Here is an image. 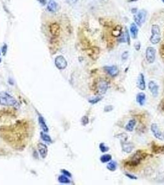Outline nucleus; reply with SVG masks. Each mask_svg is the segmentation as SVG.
I'll use <instances>...</instances> for the list:
<instances>
[{"label": "nucleus", "mask_w": 164, "mask_h": 185, "mask_svg": "<svg viewBox=\"0 0 164 185\" xmlns=\"http://www.w3.org/2000/svg\"><path fill=\"white\" fill-rule=\"evenodd\" d=\"M146 100V95L143 92H139L137 96V101L140 106H143Z\"/></svg>", "instance_id": "a211bd4d"}, {"label": "nucleus", "mask_w": 164, "mask_h": 185, "mask_svg": "<svg viewBox=\"0 0 164 185\" xmlns=\"http://www.w3.org/2000/svg\"><path fill=\"white\" fill-rule=\"evenodd\" d=\"M55 66L59 70H64L67 66V62L66 59L62 56H58L56 58L54 61Z\"/></svg>", "instance_id": "39448f33"}, {"label": "nucleus", "mask_w": 164, "mask_h": 185, "mask_svg": "<svg viewBox=\"0 0 164 185\" xmlns=\"http://www.w3.org/2000/svg\"><path fill=\"white\" fill-rule=\"evenodd\" d=\"M38 149L42 158L45 159L48 154V147L46 145L43 143H39L38 145Z\"/></svg>", "instance_id": "ddd939ff"}, {"label": "nucleus", "mask_w": 164, "mask_h": 185, "mask_svg": "<svg viewBox=\"0 0 164 185\" xmlns=\"http://www.w3.org/2000/svg\"><path fill=\"white\" fill-rule=\"evenodd\" d=\"M121 148H122V151L126 153H130L134 149V145L133 143L126 142V141H121Z\"/></svg>", "instance_id": "9d476101"}, {"label": "nucleus", "mask_w": 164, "mask_h": 185, "mask_svg": "<svg viewBox=\"0 0 164 185\" xmlns=\"http://www.w3.org/2000/svg\"><path fill=\"white\" fill-rule=\"evenodd\" d=\"M99 149L101 150V151L102 152L104 153V152H106L109 151V147L106 146L104 145V143H100V145H99Z\"/></svg>", "instance_id": "393cba45"}, {"label": "nucleus", "mask_w": 164, "mask_h": 185, "mask_svg": "<svg viewBox=\"0 0 164 185\" xmlns=\"http://www.w3.org/2000/svg\"><path fill=\"white\" fill-rule=\"evenodd\" d=\"M121 35V28L120 29H117V27L115 30H114V32H113V35L116 36V37H118L120 35Z\"/></svg>", "instance_id": "2f4dec72"}, {"label": "nucleus", "mask_w": 164, "mask_h": 185, "mask_svg": "<svg viewBox=\"0 0 164 185\" xmlns=\"http://www.w3.org/2000/svg\"><path fill=\"white\" fill-rule=\"evenodd\" d=\"M0 104L4 106H12V107H17L19 106L17 100L8 92L4 91L0 92Z\"/></svg>", "instance_id": "f257e3e1"}, {"label": "nucleus", "mask_w": 164, "mask_h": 185, "mask_svg": "<svg viewBox=\"0 0 164 185\" xmlns=\"http://www.w3.org/2000/svg\"><path fill=\"white\" fill-rule=\"evenodd\" d=\"M81 122H82V123L83 125H87L89 123V119H88V116H86V115L83 116L82 118Z\"/></svg>", "instance_id": "c85d7f7f"}, {"label": "nucleus", "mask_w": 164, "mask_h": 185, "mask_svg": "<svg viewBox=\"0 0 164 185\" xmlns=\"http://www.w3.org/2000/svg\"><path fill=\"white\" fill-rule=\"evenodd\" d=\"M151 129L154 136L161 141H164V135L161 131V130L159 129L158 125L156 123H152L151 125Z\"/></svg>", "instance_id": "6e6552de"}, {"label": "nucleus", "mask_w": 164, "mask_h": 185, "mask_svg": "<svg viewBox=\"0 0 164 185\" xmlns=\"http://www.w3.org/2000/svg\"><path fill=\"white\" fill-rule=\"evenodd\" d=\"M137 86L141 90H144L146 89V82L144 80V76L143 73H140L137 80Z\"/></svg>", "instance_id": "f8f14e48"}, {"label": "nucleus", "mask_w": 164, "mask_h": 185, "mask_svg": "<svg viewBox=\"0 0 164 185\" xmlns=\"http://www.w3.org/2000/svg\"><path fill=\"white\" fill-rule=\"evenodd\" d=\"M151 148L155 154H164V145H158L156 143H152Z\"/></svg>", "instance_id": "4468645a"}, {"label": "nucleus", "mask_w": 164, "mask_h": 185, "mask_svg": "<svg viewBox=\"0 0 164 185\" xmlns=\"http://www.w3.org/2000/svg\"><path fill=\"white\" fill-rule=\"evenodd\" d=\"M112 160V156L110 154H104L100 157V160L102 163L109 162Z\"/></svg>", "instance_id": "4be33fe9"}, {"label": "nucleus", "mask_w": 164, "mask_h": 185, "mask_svg": "<svg viewBox=\"0 0 164 185\" xmlns=\"http://www.w3.org/2000/svg\"><path fill=\"white\" fill-rule=\"evenodd\" d=\"M130 31L132 38L133 39L137 38L138 34V28L137 27V25L135 23H132V24L130 25Z\"/></svg>", "instance_id": "2eb2a0df"}, {"label": "nucleus", "mask_w": 164, "mask_h": 185, "mask_svg": "<svg viewBox=\"0 0 164 185\" xmlns=\"http://www.w3.org/2000/svg\"><path fill=\"white\" fill-rule=\"evenodd\" d=\"M156 51L153 47H148L146 51V58L149 64H152L156 59Z\"/></svg>", "instance_id": "423d86ee"}, {"label": "nucleus", "mask_w": 164, "mask_h": 185, "mask_svg": "<svg viewBox=\"0 0 164 185\" xmlns=\"http://www.w3.org/2000/svg\"><path fill=\"white\" fill-rule=\"evenodd\" d=\"M38 1L40 3H41L42 4H45L46 0H38Z\"/></svg>", "instance_id": "ea45409f"}, {"label": "nucleus", "mask_w": 164, "mask_h": 185, "mask_svg": "<svg viewBox=\"0 0 164 185\" xmlns=\"http://www.w3.org/2000/svg\"><path fill=\"white\" fill-rule=\"evenodd\" d=\"M62 172L63 173V174L64 175L67 176V177H72L71 173H70L69 172H68V171L66 170H62Z\"/></svg>", "instance_id": "f704fd0d"}, {"label": "nucleus", "mask_w": 164, "mask_h": 185, "mask_svg": "<svg viewBox=\"0 0 164 185\" xmlns=\"http://www.w3.org/2000/svg\"><path fill=\"white\" fill-rule=\"evenodd\" d=\"M160 108L163 111V112H164V99H163L161 102Z\"/></svg>", "instance_id": "4c0bfd02"}, {"label": "nucleus", "mask_w": 164, "mask_h": 185, "mask_svg": "<svg viewBox=\"0 0 164 185\" xmlns=\"http://www.w3.org/2000/svg\"><path fill=\"white\" fill-rule=\"evenodd\" d=\"M117 167V162L115 161H110L109 162L108 164L107 165V169L110 172H114L116 170Z\"/></svg>", "instance_id": "412c9836"}, {"label": "nucleus", "mask_w": 164, "mask_h": 185, "mask_svg": "<svg viewBox=\"0 0 164 185\" xmlns=\"http://www.w3.org/2000/svg\"><path fill=\"white\" fill-rule=\"evenodd\" d=\"M146 16L147 11L144 10V9H141V10H140L137 13L134 14L133 18L135 22V24L139 27H141L145 21H146Z\"/></svg>", "instance_id": "20e7f679"}, {"label": "nucleus", "mask_w": 164, "mask_h": 185, "mask_svg": "<svg viewBox=\"0 0 164 185\" xmlns=\"http://www.w3.org/2000/svg\"><path fill=\"white\" fill-rule=\"evenodd\" d=\"M58 181L59 183L62 184H69L70 183V180L68 178V177L64 175H60L58 178Z\"/></svg>", "instance_id": "5701e85b"}, {"label": "nucleus", "mask_w": 164, "mask_h": 185, "mask_svg": "<svg viewBox=\"0 0 164 185\" xmlns=\"http://www.w3.org/2000/svg\"><path fill=\"white\" fill-rule=\"evenodd\" d=\"M109 88V84L107 81L101 80L97 83L96 90L101 95H104L107 92Z\"/></svg>", "instance_id": "0eeeda50"}, {"label": "nucleus", "mask_w": 164, "mask_h": 185, "mask_svg": "<svg viewBox=\"0 0 164 185\" xmlns=\"http://www.w3.org/2000/svg\"><path fill=\"white\" fill-rule=\"evenodd\" d=\"M152 35L150 38V41L153 45H156L160 42L161 37V30L160 27L157 24L153 25L151 29Z\"/></svg>", "instance_id": "7ed1b4c3"}, {"label": "nucleus", "mask_w": 164, "mask_h": 185, "mask_svg": "<svg viewBox=\"0 0 164 185\" xmlns=\"http://www.w3.org/2000/svg\"><path fill=\"white\" fill-rule=\"evenodd\" d=\"M136 125V120L134 119L130 120L127 123V125L125 126V130L128 132H132L134 130V127Z\"/></svg>", "instance_id": "6ab92c4d"}, {"label": "nucleus", "mask_w": 164, "mask_h": 185, "mask_svg": "<svg viewBox=\"0 0 164 185\" xmlns=\"http://www.w3.org/2000/svg\"><path fill=\"white\" fill-rule=\"evenodd\" d=\"M148 86L150 91L151 92L152 95L156 98L159 95V86L156 84V83L151 81L149 83Z\"/></svg>", "instance_id": "9b49d317"}, {"label": "nucleus", "mask_w": 164, "mask_h": 185, "mask_svg": "<svg viewBox=\"0 0 164 185\" xmlns=\"http://www.w3.org/2000/svg\"><path fill=\"white\" fill-rule=\"evenodd\" d=\"M125 35L126 36V42L128 43V45H130V34H129V32H128V29H126V31L125 32Z\"/></svg>", "instance_id": "c756f323"}, {"label": "nucleus", "mask_w": 164, "mask_h": 185, "mask_svg": "<svg viewBox=\"0 0 164 185\" xmlns=\"http://www.w3.org/2000/svg\"><path fill=\"white\" fill-rule=\"evenodd\" d=\"M161 1H162V2L163 3H164V0H161Z\"/></svg>", "instance_id": "c03bdc74"}, {"label": "nucleus", "mask_w": 164, "mask_h": 185, "mask_svg": "<svg viewBox=\"0 0 164 185\" xmlns=\"http://www.w3.org/2000/svg\"><path fill=\"white\" fill-rule=\"evenodd\" d=\"M132 12L133 13V14H136L137 13V8H133V9H132Z\"/></svg>", "instance_id": "a19ab883"}, {"label": "nucleus", "mask_w": 164, "mask_h": 185, "mask_svg": "<svg viewBox=\"0 0 164 185\" xmlns=\"http://www.w3.org/2000/svg\"><path fill=\"white\" fill-rule=\"evenodd\" d=\"M0 55H1V53H0Z\"/></svg>", "instance_id": "a18cd8bd"}, {"label": "nucleus", "mask_w": 164, "mask_h": 185, "mask_svg": "<svg viewBox=\"0 0 164 185\" xmlns=\"http://www.w3.org/2000/svg\"><path fill=\"white\" fill-rule=\"evenodd\" d=\"M114 109V107L112 105H107L104 108V112H109Z\"/></svg>", "instance_id": "7c9ffc66"}, {"label": "nucleus", "mask_w": 164, "mask_h": 185, "mask_svg": "<svg viewBox=\"0 0 164 185\" xmlns=\"http://www.w3.org/2000/svg\"><path fill=\"white\" fill-rule=\"evenodd\" d=\"M78 1V0H66V3L70 5H73Z\"/></svg>", "instance_id": "c9c22d12"}, {"label": "nucleus", "mask_w": 164, "mask_h": 185, "mask_svg": "<svg viewBox=\"0 0 164 185\" xmlns=\"http://www.w3.org/2000/svg\"><path fill=\"white\" fill-rule=\"evenodd\" d=\"M102 99V96H97V97H96V98H95L90 99L88 101H89V103L92 104H95L97 103L98 102H99Z\"/></svg>", "instance_id": "a878e982"}, {"label": "nucleus", "mask_w": 164, "mask_h": 185, "mask_svg": "<svg viewBox=\"0 0 164 185\" xmlns=\"http://www.w3.org/2000/svg\"><path fill=\"white\" fill-rule=\"evenodd\" d=\"M7 49H8V46H7L6 44H4V46H3V48H2V52H3V54L4 56L6 54V53L7 52Z\"/></svg>", "instance_id": "e433bc0d"}, {"label": "nucleus", "mask_w": 164, "mask_h": 185, "mask_svg": "<svg viewBox=\"0 0 164 185\" xmlns=\"http://www.w3.org/2000/svg\"><path fill=\"white\" fill-rule=\"evenodd\" d=\"M125 175H126V177H127L128 178H129L130 179H132V180H137V179H138V178H137V177H136V176L130 174V173H126Z\"/></svg>", "instance_id": "72a5a7b5"}, {"label": "nucleus", "mask_w": 164, "mask_h": 185, "mask_svg": "<svg viewBox=\"0 0 164 185\" xmlns=\"http://www.w3.org/2000/svg\"><path fill=\"white\" fill-rule=\"evenodd\" d=\"M119 37V38L118 39L119 42H120V43H125V42H126V36H125V34H121V35Z\"/></svg>", "instance_id": "bb28decb"}, {"label": "nucleus", "mask_w": 164, "mask_h": 185, "mask_svg": "<svg viewBox=\"0 0 164 185\" xmlns=\"http://www.w3.org/2000/svg\"><path fill=\"white\" fill-rule=\"evenodd\" d=\"M40 136H41V138L42 139V140L45 141L49 142V143H51V141H52L51 137L48 135H47V134H46L43 132H41Z\"/></svg>", "instance_id": "b1692460"}, {"label": "nucleus", "mask_w": 164, "mask_h": 185, "mask_svg": "<svg viewBox=\"0 0 164 185\" xmlns=\"http://www.w3.org/2000/svg\"><path fill=\"white\" fill-rule=\"evenodd\" d=\"M48 11L50 12H56L58 9V4L54 1V0H50L48 4V6H47Z\"/></svg>", "instance_id": "dca6fc26"}, {"label": "nucleus", "mask_w": 164, "mask_h": 185, "mask_svg": "<svg viewBox=\"0 0 164 185\" xmlns=\"http://www.w3.org/2000/svg\"><path fill=\"white\" fill-rule=\"evenodd\" d=\"M49 29H50L49 31L51 32V34L53 36H57L59 35L60 27L58 24L54 23V24H51L49 27Z\"/></svg>", "instance_id": "f3484780"}, {"label": "nucleus", "mask_w": 164, "mask_h": 185, "mask_svg": "<svg viewBox=\"0 0 164 185\" xmlns=\"http://www.w3.org/2000/svg\"><path fill=\"white\" fill-rule=\"evenodd\" d=\"M147 156L148 154L146 152H145L143 151H138L132 157H131L128 162L126 164L132 166H136L139 165L141 162V160L144 159Z\"/></svg>", "instance_id": "f03ea898"}, {"label": "nucleus", "mask_w": 164, "mask_h": 185, "mask_svg": "<svg viewBox=\"0 0 164 185\" xmlns=\"http://www.w3.org/2000/svg\"><path fill=\"white\" fill-rule=\"evenodd\" d=\"M1 59L0 58V63H1Z\"/></svg>", "instance_id": "37998d69"}, {"label": "nucleus", "mask_w": 164, "mask_h": 185, "mask_svg": "<svg viewBox=\"0 0 164 185\" xmlns=\"http://www.w3.org/2000/svg\"><path fill=\"white\" fill-rule=\"evenodd\" d=\"M140 47H141V45L139 42H138L137 44L135 45V48L137 51H139L140 49Z\"/></svg>", "instance_id": "58836bf2"}, {"label": "nucleus", "mask_w": 164, "mask_h": 185, "mask_svg": "<svg viewBox=\"0 0 164 185\" xmlns=\"http://www.w3.org/2000/svg\"><path fill=\"white\" fill-rule=\"evenodd\" d=\"M116 137H119V138H120L121 141H125L127 140V135H126V134H125V133L120 134V135L116 136Z\"/></svg>", "instance_id": "cd10ccee"}, {"label": "nucleus", "mask_w": 164, "mask_h": 185, "mask_svg": "<svg viewBox=\"0 0 164 185\" xmlns=\"http://www.w3.org/2000/svg\"><path fill=\"white\" fill-rule=\"evenodd\" d=\"M105 71L112 77H116L119 75V70L115 66H106L104 67Z\"/></svg>", "instance_id": "1a4fd4ad"}, {"label": "nucleus", "mask_w": 164, "mask_h": 185, "mask_svg": "<svg viewBox=\"0 0 164 185\" xmlns=\"http://www.w3.org/2000/svg\"><path fill=\"white\" fill-rule=\"evenodd\" d=\"M137 1V0H130V1Z\"/></svg>", "instance_id": "79ce46f5"}, {"label": "nucleus", "mask_w": 164, "mask_h": 185, "mask_svg": "<svg viewBox=\"0 0 164 185\" xmlns=\"http://www.w3.org/2000/svg\"><path fill=\"white\" fill-rule=\"evenodd\" d=\"M128 56H129L128 52V51H125L122 54V55H121V59H122L123 61H126V60L128 59Z\"/></svg>", "instance_id": "473e14b6"}, {"label": "nucleus", "mask_w": 164, "mask_h": 185, "mask_svg": "<svg viewBox=\"0 0 164 185\" xmlns=\"http://www.w3.org/2000/svg\"><path fill=\"white\" fill-rule=\"evenodd\" d=\"M38 122L41 128L43 130L44 132L47 133L48 132V127L47 126V125L46 124V122L45 121V120L43 117H42L41 116H40L38 117Z\"/></svg>", "instance_id": "aec40b11"}]
</instances>
